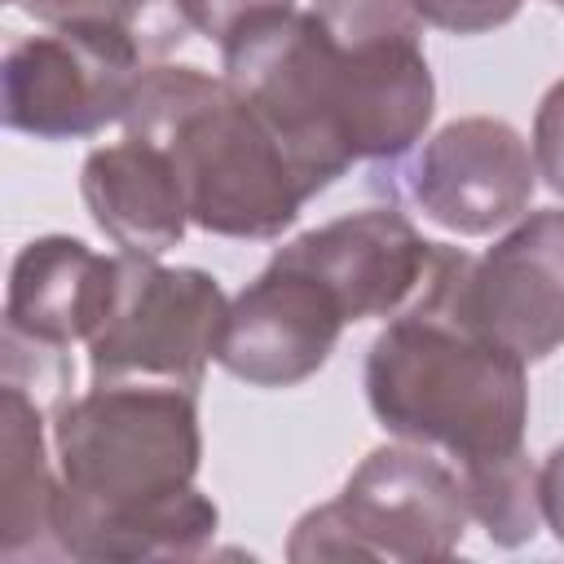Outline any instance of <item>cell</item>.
Masks as SVG:
<instances>
[{
    "instance_id": "1",
    "label": "cell",
    "mask_w": 564,
    "mask_h": 564,
    "mask_svg": "<svg viewBox=\"0 0 564 564\" xmlns=\"http://www.w3.org/2000/svg\"><path fill=\"white\" fill-rule=\"evenodd\" d=\"M62 471L53 538L57 555L84 564L198 560L220 524L194 485L203 463L198 392L106 383L53 414Z\"/></svg>"
},
{
    "instance_id": "2",
    "label": "cell",
    "mask_w": 564,
    "mask_h": 564,
    "mask_svg": "<svg viewBox=\"0 0 564 564\" xmlns=\"http://www.w3.org/2000/svg\"><path fill=\"white\" fill-rule=\"evenodd\" d=\"M467 269L463 247L436 242L423 291L405 313L388 317L361 370L379 427L436 449L454 467L524 449L529 427L524 361L458 313Z\"/></svg>"
},
{
    "instance_id": "3",
    "label": "cell",
    "mask_w": 564,
    "mask_h": 564,
    "mask_svg": "<svg viewBox=\"0 0 564 564\" xmlns=\"http://www.w3.org/2000/svg\"><path fill=\"white\" fill-rule=\"evenodd\" d=\"M119 123L172 159L189 225L203 234L269 242L308 203L256 110L198 66H145Z\"/></svg>"
},
{
    "instance_id": "4",
    "label": "cell",
    "mask_w": 564,
    "mask_h": 564,
    "mask_svg": "<svg viewBox=\"0 0 564 564\" xmlns=\"http://www.w3.org/2000/svg\"><path fill=\"white\" fill-rule=\"evenodd\" d=\"M220 70L282 145L304 198L322 194L357 163L344 137L339 44L313 9L251 18L220 44Z\"/></svg>"
},
{
    "instance_id": "5",
    "label": "cell",
    "mask_w": 564,
    "mask_h": 564,
    "mask_svg": "<svg viewBox=\"0 0 564 564\" xmlns=\"http://www.w3.org/2000/svg\"><path fill=\"white\" fill-rule=\"evenodd\" d=\"M471 524L449 458L423 445H379L344 480L339 498L304 511L286 560H449Z\"/></svg>"
},
{
    "instance_id": "6",
    "label": "cell",
    "mask_w": 564,
    "mask_h": 564,
    "mask_svg": "<svg viewBox=\"0 0 564 564\" xmlns=\"http://www.w3.org/2000/svg\"><path fill=\"white\" fill-rule=\"evenodd\" d=\"M229 300L203 269H167L119 251V291L106 326L88 339L93 383H150L198 392L225 330Z\"/></svg>"
},
{
    "instance_id": "7",
    "label": "cell",
    "mask_w": 564,
    "mask_h": 564,
    "mask_svg": "<svg viewBox=\"0 0 564 564\" xmlns=\"http://www.w3.org/2000/svg\"><path fill=\"white\" fill-rule=\"evenodd\" d=\"M145 75V48L97 22L48 26L4 53L0 115L4 128L35 141H79L119 123Z\"/></svg>"
},
{
    "instance_id": "8",
    "label": "cell",
    "mask_w": 564,
    "mask_h": 564,
    "mask_svg": "<svg viewBox=\"0 0 564 564\" xmlns=\"http://www.w3.org/2000/svg\"><path fill=\"white\" fill-rule=\"evenodd\" d=\"M379 176L432 225L480 238L520 220L538 189L533 145L494 115H467L436 128L419 150L383 163Z\"/></svg>"
},
{
    "instance_id": "9",
    "label": "cell",
    "mask_w": 564,
    "mask_h": 564,
    "mask_svg": "<svg viewBox=\"0 0 564 564\" xmlns=\"http://www.w3.org/2000/svg\"><path fill=\"white\" fill-rule=\"evenodd\" d=\"M344 326L348 317L330 286L273 256L229 300L216 361L251 388H295L330 361Z\"/></svg>"
},
{
    "instance_id": "10",
    "label": "cell",
    "mask_w": 564,
    "mask_h": 564,
    "mask_svg": "<svg viewBox=\"0 0 564 564\" xmlns=\"http://www.w3.org/2000/svg\"><path fill=\"white\" fill-rule=\"evenodd\" d=\"M458 313L524 366L564 344V212H524L458 286Z\"/></svg>"
},
{
    "instance_id": "11",
    "label": "cell",
    "mask_w": 564,
    "mask_h": 564,
    "mask_svg": "<svg viewBox=\"0 0 564 564\" xmlns=\"http://www.w3.org/2000/svg\"><path fill=\"white\" fill-rule=\"evenodd\" d=\"M330 286L348 322L397 317L414 304L432 273L436 242L423 238L397 207H361L326 220L273 251Z\"/></svg>"
},
{
    "instance_id": "12",
    "label": "cell",
    "mask_w": 564,
    "mask_h": 564,
    "mask_svg": "<svg viewBox=\"0 0 564 564\" xmlns=\"http://www.w3.org/2000/svg\"><path fill=\"white\" fill-rule=\"evenodd\" d=\"M119 291V256H101L70 234L31 238L9 269L4 335L70 352L88 344Z\"/></svg>"
},
{
    "instance_id": "13",
    "label": "cell",
    "mask_w": 564,
    "mask_h": 564,
    "mask_svg": "<svg viewBox=\"0 0 564 564\" xmlns=\"http://www.w3.org/2000/svg\"><path fill=\"white\" fill-rule=\"evenodd\" d=\"M79 194L93 225L128 256H167L181 247L189 212L172 159L137 137L101 145L79 167Z\"/></svg>"
},
{
    "instance_id": "14",
    "label": "cell",
    "mask_w": 564,
    "mask_h": 564,
    "mask_svg": "<svg viewBox=\"0 0 564 564\" xmlns=\"http://www.w3.org/2000/svg\"><path fill=\"white\" fill-rule=\"evenodd\" d=\"M44 419H53L18 383H0V555H57L53 511L62 471L48 458Z\"/></svg>"
},
{
    "instance_id": "15",
    "label": "cell",
    "mask_w": 564,
    "mask_h": 564,
    "mask_svg": "<svg viewBox=\"0 0 564 564\" xmlns=\"http://www.w3.org/2000/svg\"><path fill=\"white\" fill-rule=\"evenodd\" d=\"M463 480V498L471 520L485 529L494 546H524L542 529V494H538V467L529 463L524 449L463 463L454 467Z\"/></svg>"
},
{
    "instance_id": "16",
    "label": "cell",
    "mask_w": 564,
    "mask_h": 564,
    "mask_svg": "<svg viewBox=\"0 0 564 564\" xmlns=\"http://www.w3.org/2000/svg\"><path fill=\"white\" fill-rule=\"evenodd\" d=\"M9 4L44 26H75V22L119 26L145 48V57H163L189 35L181 0H9Z\"/></svg>"
},
{
    "instance_id": "17",
    "label": "cell",
    "mask_w": 564,
    "mask_h": 564,
    "mask_svg": "<svg viewBox=\"0 0 564 564\" xmlns=\"http://www.w3.org/2000/svg\"><path fill=\"white\" fill-rule=\"evenodd\" d=\"M313 13L339 44H370L392 35L423 40V18L414 0H313Z\"/></svg>"
},
{
    "instance_id": "18",
    "label": "cell",
    "mask_w": 564,
    "mask_h": 564,
    "mask_svg": "<svg viewBox=\"0 0 564 564\" xmlns=\"http://www.w3.org/2000/svg\"><path fill=\"white\" fill-rule=\"evenodd\" d=\"M419 18L449 35H485L494 26H507L524 0H414Z\"/></svg>"
},
{
    "instance_id": "19",
    "label": "cell",
    "mask_w": 564,
    "mask_h": 564,
    "mask_svg": "<svg viewBox=\"0 0 564 564\" xmlns=\"http://www.w3.org/2000/svg\"><path fill=\"white\" fill-rule=\"evenodd\" d=\"M533 163H538V176L564 198V79H555L546 88V97L538 101V115H533Z\"/></svg>"
},
{
    "instance_id": "20",
    "label": "cell",
    "mask_w": 564,
    "mask_h": 564,
    "mask_svg": "<svg viewBox=\"0 0 564 564\" xmlns=\"http://www.w3.org/2000/svg\"><path fill=\"white\" fill-rule=\"evenodd\" d=\"M189 31L225 44L234 31H242L251 18L278 13V9H295V0H181Z\"/></svg>"
},
{
    "instance_id": "21",
    "label": "cell",
    "mask_w": 564,
    "mask_h": 564,
    "mask_svg": "<svg viewBox=\"0 0 564 564\" xmlns=\"http://www.w3.org/2000/svg\"><path fill=\"white\" fill-rule=\"evenodd\" d=\"M538 494H542V524L564 546V445H555L538 467Z\"/></svg>"
},
{
    "instance_id": "22",
    "label": "cell",
    "mask_w": 564,
    "mask_h": 564,
    "mask_svg": "<svg viewBox=\"0 0 564 564\" xmlns=\"http://www.w3.org/2000/svg\"><path fill=\"white\" fill-rule=\"evenodd\" d=\"M551 4H564V0H551Z\"/></svg>"
}]
</instances>
